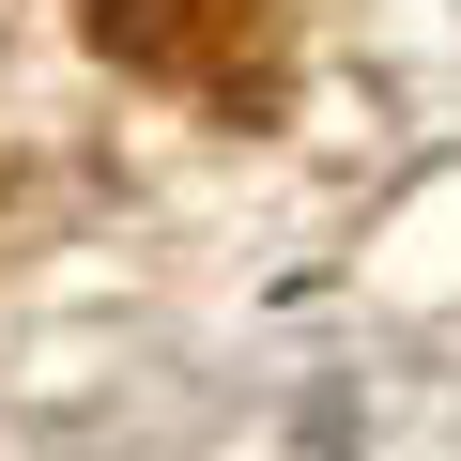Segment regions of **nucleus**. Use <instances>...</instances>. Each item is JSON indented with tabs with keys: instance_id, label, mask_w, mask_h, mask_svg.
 I'll use <instances>...</instances> for the list:
<instances>
[{
	"instance_id": "1",
	"label": "nucleus",
	"mask_w": 461,
	"mask_h": 461,
	"mask_svg": "<svg viewBox=\"0 0 461 461\" xmlns=\"http://www.w3.org/2000/svg\"><path fill=\"white\" fill-rule=\"evenodd\" d=\"M93 32L123 62H154V77H230L262 47V0H93Z\"/></svg>"
}]
</instances>
